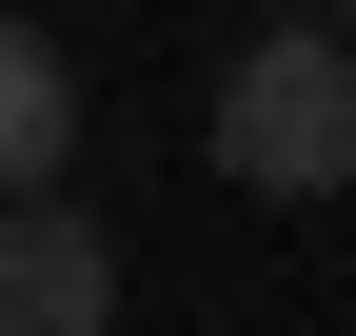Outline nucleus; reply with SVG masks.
Segmentation results:
<instances>
[{
	"label": "nucleus",
	"instance_id": "obj_1",
	"mask_svg": "<svg viewBox=\"0 0 356 336\" xmlns=\"http://www.w3.org/2000/svg\"><path fill=\"white\" fill-rule=\"evenodd\" d=\"M337 158H356V60H337L317 0H297V20H257L238 60H218V178H257V198H337Z\"/></svg>",
	"mask_w": 356,
	"mask_h": 336
},
{
	"label": "nucleus",
	"instance_id": "obj_2",
	"mask_svg": "<svg viewBox=\"0 0 356 336\" xmlns=\"http://www.w3.org/2000/svg\"><path fill=\"white\" fill-rule=\"evenodd\" d=\"M99 317H119L99 218H79L60 178H40V198H0V336H99Z\"/></svg>",
	"mask_w": 356,
	"mask_h": 336
},
{
	"label": "nucleus",
	"instance_id": "obj_3",
	"mask_svg": "<svg viewBox=\"0 0 356 336\" xmlns=\"http://www.w3.org/2000/svg\"><path fill=\"white\" fill-rule=\"evenodd\" d=\"M60 139H79L60 40H40V20H0V198H40V178H60Z\"/></svg>",
	"mask_w": 356,
	"mask_h": 336
}]
</instances>
